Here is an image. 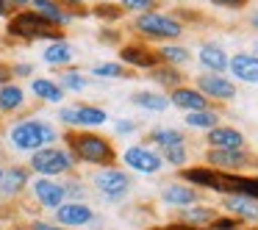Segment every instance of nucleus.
I'll return each instance as SVG.
<instances>
[{
    "label": "nucleus",
    "mask_w": 258,
    "mask_h": 230,
    "mask_svg": "<svg viewBox=\"0 0 258 230\" xmlns=\"http://www.w3.org/2000/svg\"><path fill=\"white\" fill-rule=\"evenodd\" d=\"M31 183V172L25 167H9L3 172V180H0V197L3 200H14L20 197Z\"/></svg>",
    "instance_id": "4468645a"
},
{
    "label": "nucleus",
    "mask_w": 258,
    "mask_h": 230,
    "mask_svg": "<svg viewBox=\"0 0 258 230\" xmlns=\"http://www.w3.org/2000/svg\"><path fill=\"white\" fill-rule=\"evenodd\" d=\"M150 139L156 141L158 147H169V144H186V136L183 130H175V128H156L150 133Z\"/></svg>",
    "instance_id": "c85d7f7f"
},
{
    "label": "nucleus",
    "mask_w": 258,
    "mask_h": 230,
    "mask_svg": "<svg viewBox=\"0 0 258 230\" xmlns=\"http://www.w3.org/2000/svg\"><path fill=\"white\" fill-rule=\"evenodd\" d=\"M200 64L219 75L222 69H228V56H225V50L217 45H203L200 47Z\"/></svg>",
    "instance_id": "b1692460"
},
{
    "label": "nucleus",
    "mask_w": 258,
    "mask_h": 230,
    "mask_svg": "<svg viewBox=\"0 0 258 230\" xmlns=\"http://www.w3.org/2000/svg\"><path fill=\"white\" fill-rule=\"evenodd\" d=\"M252 25H255V28H258V14H252Z\"/></svg>",
    "instance_id": "de8ad7c7"
},
{
    "label": "nucleus",
    "mask_w": 258,
    "mask_h": 230,
    "mask_svg": "<svg viewBox=\"0 0 258 230\" xmlns=\"http://www.w3.org/2000/svg\"><path fill=\"white\" fill-rule=\"evenodd\" d=\"M219 213L208 205H189V211H180L178 213V222L186 224V227H206L217 219Z\"/></svg>",
    "instance_id": "412c9836"
},
{
    "label": "nucleus",
    "mask_w": 258,
    "mask_h": 230,
    "mask_svg": "<svg viewBox=\"0 0 258 230\" xmlns=\"http://www.w3.org/2000/svg\"><path fill=\"white\" fill-rule=\"evenodd\" d=\"M161 161H169V167H183L189 161V152H186L183 144H169V147H161Z\"/></svg>",
    "instance_id": "7c9ffc66"
},
{
    "label": "nucleus",
    "mask_w": 258,
    "mask_h": 230,
    "mask_svg": "<svg viewBox=\"0 0 258 230\" xmlns=\"http://www.w3.org/2000/svg\"><path fill=\"white\" fill-rule=\"evenodd\" d=\"M31 230H70V227H61L56 222H45V219H34L31 222Z\"/></svg>",
    "instance_id": "e433bc0d"
},
{
    "label": "nucleus",
    "mask_w": 258,
    "mask_h": 230,
    "mask_svg": "<svg viewBox=\"0 0 258 230\" xmlns=\"http://www.w3.org/2000/svg\"><path fill=\"white\" fill-rule=\"evenodd\" d=\"M42 56H45V61L50 64V67H67V64H73L75 50L67 45V42H53Z\"/></svg>",
    "instance_id": "393cba45"
},
{
    "label": "nucleus",
    "mask_w": 258,
    "mask_h": 230,
    "mask_svg": "<svg viewBox=\"0 0 258 230\" xmlns=\"http://www.w3.org/2000/svg\"><path fill=\"white\" fill-rule=\"evenodd\" d=\"M222 205L233 213V219L239 222H258V202L250 200V197H241V194H225Z\"/></svg>",
    "instance_id": "a211bd4d"
},
{
    "label": "nucleus",
    "mask_w": 258,
    "mask_h": 230,
    "mask_svg": "<svg viewBox=\"0 0 258 230\" xmlns=\"http://www.w3.org/2000/svg\"><path fill=\"white\" fill-rule=\"evenodd\" d=\"M25 106V92L14 84H3L0 86V111L3 114H12V111H20Z\"/></svg>",
    "instance_id": "5701e85b"
},
{
    "label": "nucleus",
    "mask_w": 258,
    "mask_h": 230,
    "mask_svg": "<svg viewBox=\"0 0 258 230\" xmlns=\"http://www.w3.org/2000/svg\"><path fill=\"white\" fill-rule=\"evenodd\" d=\"M119 58H122L125 64H131V67H139V69H153V67L161 64L158 53H150L145 45H125L122 50H119Z\"/></svg>",
    "instance_id": "6ab92c4d"
},
{
    "label": "nucleus",
    "mask_w": 258,
    "mask_h": 230,
    "mask_svg": "<svg viewBox=\"0 0 258 230\" xmlns=\"http://www.w3.org/2000/svg\"><path fill=\"white\" fill-rule=\"evenodd\" d=\"M9 230H31V227H25V224H14V227H9Z\"/></svg>",
    "instance_id": "49530a36"
},
{
    "label": "nucleus",
    "mask_w": 258,
    "mask_h": 230,
    "mask_svg": "<svg viewBox=\"0 0 258 230\" xmlns=\"http://www.w3.org/2000/svg\"><path fill=\"white\" fill-rule=\"evenodd\" d=\"M3 172H6V169H3V164H0V180H3Z\"/></svg>",
    "instance_id": "09e8293b"
},
{
    "label": "nucleus",
    "mask_w": 258,
    "mask_h": 230,
    "mask_svg": "<svg viewBox=\"0 0 258 230\" xmlns=\"http://www.w3.org/2000/svg\"><path fill=\"white\" fill-rule=\"evenodd\" d=\"M186 125H189V128L211 130V128H217V114H211L208 108H206V111H189V114H186Z\"/></svg>",
    "instance_id": "2f4dec72"
},
{
    "label": "nucleus",
    "mask_w": 258,
    "mask_h": 230,
    "mask_svg": "<svg viewBox=\"0 0 258 230\" xmlns=\"http://www.w3.org/2000/svg\"><path fill=\"white\" fill-rule=\"evenodd\" d=\"M92 75H95V78H122L125 67L117 61H103V64H95V67H92Z\"/></svg>",
    "instance_id": "473e14b6"
},
{
    "label": "nucleus",
    "mask_w": 258,
    "mask_h": 230,
    "mask_svg": "<svg viewBox=\"0 0 258 230\" xmlns=\"http://www.w3.org/2000/svg\"><path fill=\"white\" fill-rule=\"evenodd\" d=\"M122 161L128 164L131 169L142 172V175H158V172L164 169L161 156H158L156 150H150V147H145V144H134V147H128V150L122 152Z\"/></svg>",
    "instance_id": "1a4fd4ad"
},
{
    "label": "nucleus",
    "mask_w": 258,
    "mask_h": 230,
    "mask_svg": "<svg viewBox=\"0 0 258 230\" xmlns=\"http://www.w3.org/2000/svg\"><path fill=\"white\" fill-rule=\"evenodd\" d=\"M228 69L233 72V78L244 81V84H258V56L236 53L233 58H228Z\"/></svg>",
    "instance_id": "f3484780"
},
{
    "label": "nucleus",
    "mask_w": 258,
    "mask_h": 230,
    "mask_svg": "<svg viewBox=\"0 0 258 230\" xmlns=\"http://www.w3.org/2000/svg\"><path fill=\"white\" fill-rule=\"evenodd\" d=\"M53 219L61 227H86V224H92L97 219V213L89 202H61L53 211Z\"/></svg>",
    "instance_id": "6e6552de"
},
{
    "label": "nucleus",
    "mask_w": 258,
    "mask_h": 230,
    "mask_svg": "<svg viewBox=\"0 0 258 230\" xmlns=\"http://www.w3.org/2000/svg\"><path fill=\"white\" fill-rule=\"evenodd\" d=\"M103 3H108V0H103Z\"/></svg>",
    "instance_id": "8fccbe9b"
},
{
    "label": "nucleus",
    "mask_w": 258,
    "mask_h": 230,
    "mask_svg": "<svg viewBox=\"0 0 258 230\" xmlns=\"http://www.w3.org/2000/svg\"><path fill=\"white\" fill-rule=\"evenodd\" d=\"M150 75H153V81H158V84H164V86H172V89L180 86V81H183V75H180L175 67H169V64H158V67H153Z\"/></svg>",
    "instance_id": "cd10ccee"
},
{
    "label": "nucleus",
    "mask_w": 258,
    "mask_h": 230,
    "mask_svg": "<svg viewBox=\"0 0 258 230\" xmlns=\"http://www.w3.org/2000/svg\"><path fill=\"white\" fill-rule=\"evenodd\" d=\"M14 75H12V67H9V64H3L0 61V86L3 84H9V81H12Z\"/></svg>",
    "instance_id": "58836bf2"
},
{
    "label": "nucleus",
    "mask_w": 258,
    "mask_h": 230,
    "mask_svg": "<svg viewBox=\"0 0 258 230\" xmlns=\"http://www.w3.org/2000/svg\"><path fill=\"white\" fill-rule=\"evenodd\" d=\"M58 86L61 89H70V92H81V89H86V81H84V75L81 72H61L58 75Z\"/></svg>",
    "instance_id": "72a5a7b5"
},
{
    "label": "nucleus",
    "mask_w": 258,
    "mask_h": 230,
    "mask_svg": "<svg viewBox=\"0 0 258 230\" xmlns=\"http://www.w3.org/2000/svg\"><path fill=\"white\" fill-rule=\"evenodd\" d=\"M180 180H186L189 186H197V189H211L217 194H225V180L222 172L214 167H180Z\"/></svg>",
    "instance_id": "9d476101"
},
{
    "label": "nucleus",
    "mask_w": 258,
    "mask_h": 230,
    "mask_svg": "<svg viewBox=\"0 0 258 230\" xmlns=\"http://www.w3.org/2000/svg\"><path fill=\"white\" fill-rule=\"evenodd\" d=\"M31 92L45 103H61L64 100V89L50 78H34L31 81Z\"/></svg>",
    "instance_id": "4be33fe9"
},
{
    "label": "nucleus",
    "mask_w": 258,
    "mask_h": 230,
    "mask_svg": "<svg viewBox=\"0 0 258 230\" xmlns=\"http://www.w3.org/2000/svg\"><path fill=\"white\" fill-rule=\"evenodd\" d=\"M64 141L70 147V156L75 158V164H95V167H114L117 161V150L114 144L100 133H92V130H67Z\"/></svg>",
    "instance_id": "f257e3e1"
},
{
    "label": "nucleus",
    "mask_w": 258,
    "mask_h": 230,
    "mask_svg": "<svg viewBox=\"0 0 258 230\" xmlns=\"http://www.w3.org/2000/svg\"><path fill=\"white\" fill-rule=\"evenodd\" d=\"M134 28L139 31L142 36H150V39H178V36L183 34V25L175 17H164V14H156V12L139 14Z\"/></svg>",
    "instance_id": "423d86ee"
},
{
    "label": "nucleus",
    "mask_w": 258,
    "mask_h": 230,
    "mask_svg": "<svg viewBox=\"0 0 258 230\" xmlns=\"http://www.w3.org/2000/svg\"><path fill=\"white\" fill-rule=\"evenodd\" d=\"M156 0H122V12H153Z\"/></svg>",
    "instance_id": "c9c22d12"
},
{
    "label": "nucleus",
    "mask_w": 258,
    "mask_h": 230,
    "mask_svg": "<svg viewBox=\"0 0 258 230\" xmlns=\"http://www.w3.org/2000/svg\"><path fill=\"white\" fill-rule=\"evenodd\" d=\"M31 72H34L31 64H17V67H12V75H31Z\"/></svg>",
    "instance_id": "ea45409f"
},
{
    "label": "nucleus",
    "mask_w": 258,
    "mask_h": 230,
    "mask_svg": "<svg viewBox=\"0 0 258 230\" xmlns=\"http://www.w3.org/2000/svg\"><path fill=\"white\" fill-rule=\"evenodd\" d=\"M31 172H36L39 178H58V175L73 172L75 158L70 156L61 147H39V150L31 156Z\"/></svg>",
    "instance_id": "20e7f679"
},
{
    "label": "nucleus",
    "mask_w": 258,
    "mask_h": 230,
    "mask_svg": "<svg viewBox=\"0 0 258 230\" xmlns=\"http://www.w3.org/2000/svg\"><path fill=\"white\" fill-rule=\"evenodd\" d=\"M197 92L206 95L208 100H233L236 97V86L217 72L200 75V78H197Z\"/></svg>",
    "instance_id": "f8f14e48"
},
{
    "label": "nucleus",
    "mask_w": 258,
    "mask_h": 230,
    "mask_svg": "<svg viewBox=\"0 0 258 230\" xmlns=\"http://www.w3.org/2000/svg\"><path fill=\"white\" fill-rule=\"evenodd\" d=\"M31 3H34V6L39 9V6H47V3H53V0H31Z\"/></svg>",
    "instance_id": "37998d69"
},
{
    "label": "nucleus",
    "mask_w": 258,
    "mask_h": 230,
    "mask_svg": "<svg viewBox=\"0 0 258 230\" xmlns=\"http://www.w3.org/2000/svg\"><path fill=\"white\" fill-rule=\"evenodd\" d=\"M36 14H39V17L45 20V23L56 25V28H64V25H67L70 20H73V14L64 12V9L58 6L56 0H53V3H47V6H39V9H36Z\"/></svg>",
    "instance_id": "bb28decb"
},
{
    "label": "nucleus",
    "mask_w": 258,
    "mask_h": 230,
    "mask_svg": "<svg viewBox=\"0 0 258 230\" xmlns=\"http://www.w3.org/2000/svg\"><path fill=\"white\" fill-rule=\"evenodd\" d=\"M134 130H136L134 119H119L117 122V133H134Z\"/></svg>",
    "instance_id": "4c0bfd02"
},
{
    "label": "nucleus",
    "mask_w": 258,
    "mask_h": 230,
    "mask_svg": "<svg viewBox=\"0 0 258 230\" xmlns=\"http://www.w3.org/2000/svg\"><path fill=\"white\" fill-rule=\"evenodd\" d=\"M208 144H211V150H244V136L236 128L217 125L208 130Z\"/></svg>",
    "instance_id": "dca6fc26"
},
{
    "label": "nucleus",
    "mask_w": 258,
    "mask_h": 230,
    "mask_svg": "<svg viewBox=\"0 0 258 230\" xmlns=\"http://www.w3.org/2000/svg\"><path fill=\"white\" fill-rule=\"evenodd\" d=\"M169 103L183 108V111H206L208 108V97L191 89V86H175L172 95H169Z\"/></svg>",
    "instance_id": "2eb2a0df"
},
{
    "label": "nucleus",
    "mask_w": 258,
    "mask_h": 230,
    "mask_svg": "<svg viewBox=\"0 0 258 230\" xmlns=\"http://www.w3.org/2000/svg\"><path fill=\"white\" fill-rule=\"evenodd\" d=\"M9 6H17V9H23V6H28L31 0H6Z\"/></svg>",
    "instance_id": "79ce46f5"
},
{
    "label": "nucleus",
    "mask_w": 258,
    "mask_h": 230,
    "mask_svg": "<svg viewBox=\"0 0 258 230\" xmlns=\"http://www.w3.org/2000/svg\"><path fill=\"white\" fill-rule=\"evenodd\" d=\"M64 3H70V6H81L84 0H64Z\"/></svg>",
    "instance_id": "a18cd8bd"
},
{
    "label": "nucleus",
    "mask_w": 258,
    "mask_h": 230,
    "mask_svg": "<svg viewBox=\"0 0 258 230\" xmlns=\"http://www.w3.org/2000/svg\"><path fill=\"white\" fill-rule=\"evenodd\" d=\"M191 53L186 50V47H178V45H167L158 50V58H161V64H169V67H175V64H183L189 61Z\"/></svg>",
    "instance_id": "c756f323"
},
{
    "label": "nucleus",
    "mask_w": 258,
    "mask_h": 230,
    "mask_svg": "<svg viewBox=\"0 0 258 230\" xmlns=\"http://www.w3.org/2000/svg\"><path fill=\"white\" fill-rule=\"evenodd\" d=\"M92 14L95 17H100V20H119L122 17V6H111V3H100V6H95L92 9Z\"/></svg>",
    "instance_id": "f704fd0d"
},
{
    "label": "nucleus",
    "mask_w": 258,
    "mask_h": 230,
    "mask_svg": "<svg viewBox=\"0 0 258 230\" xmlns=\"http://www.w3.org/2000/svg\"><path fill=\"white\" fill-rule=\"evenodd\" d=\"M131 100H134V106L147 108V111H167L169 108V97L156 95V92H136Z\"/></svg>",
    "instance_id": "a878e982"
},
{
    "label": "nucleus",
    "mask_w": 258,
    "mask_h": 230,
    "mask_svg": "<svg viewBox=\"0 0 258 230\" xmlns=\"http://www.w3.org/2000/svg\"><path fill=\"white\" fill-rule=\"evenodd\" d=\"M9 34L14 39H53V42H64L61 28L45 23L36 12H17L9 20Z\"/></svg>",
    "instance_id": "7ed1b4c3"
},
{
    "label": "nucleus",
    "mask_w": 258,
    "mask_h": 230,
    "mask_svg": "<svg viewBox=\"0 0 258 230\" xmlns=\"http://www.w3.org/2000/svg\"><path fill=\"white\" fill-rule=\"evenodd\" d=\"M161 200L175 205V208H189L200 200V194H197V189H191L186 183H167L161 189Z\"/></svg>",
    "instance_id": "aec40b11"
},
{
    "label": "nucleus",
    "mask_w": 258,
    "mask_h": 230,
    "mask_svg": "<svg viewBox=\"0 0 258 230\" xmlns=\"http://www.w3.org/2000/svg\"><path fill=\"white\" fill-rule=\"evenodd\" d=\"M0 14H9V3H6V0H0Z\"/></svg>",
    "instance_id": "c03bdc74"
},
{
    "label": "nucleus",
    "mask_w": 258,
    "mask_h": 230,
    "mask_svg": "<svg viewBox=\"0 0 258 230\" xmlns=\"http://www.w3.org/2000/svg\"><path fill=\"white\" fill-rule=\"evenodd\" d=\"M211 3H217V6H241V3H244V0H211Z\"/></svg>",
    "instance_id": "a19ab883"
},
{
    "label": "nucleus",
    "mask_w": 258,
    "mask_h": 230,
    "mask_svg": "<svg viewBox=\"0 0 258 230\" xmlns=\"http://www.w3.org/2000/svg\"><path fill=\"white\" fill-rule=\"evenodd\" d=\"M58 139V130L45 119H20L9 130V141L20 152H36L39 147H50Z\"/></svg>",
    "instance_id": "f03ea898"
},
{
    "label": "nucleus",
    "mask_w": 258,
    "mask_h": 230,
    "mask_svg": "<svg viewBox=\"0 0 258 230\" xmlns=\"http://www.w3.org/2000/svg\"><path fill=\"white\" fill-rule=\"evenodd\" d=\"M31 194H34V200L39 202L42 208H50V211H56V208L67 200L64 183H58V180H53V178H36L34 183H31Z\"/></svg>",
    "instance_id": "9b49d317"
},
{
    "label": "nucleus",
    "mask_w": 258,
    "mask_h": 230,
    "mask_svg": "<svg viewBox=\"0 0 258 230\" xmlns=\"http://www.w3.org/2000/svg\"><path fill=\"white\" fill-rule=\"evenodd\" d=\"M92 183H95V189L100 191L103 200H108V202L125 200V197L131 194V189H134L131 175L122 172V169H117V167H106V169H100V172H95Z\"/></svg>",
    "instance_id": "39448f33"
},
{
    "label": "nucleus",
    "mask_w": 258,
    "mask_h": 230,
    "mask_svg": "<svg viewBox=\"0 0 258 230\" xmlns=\"http://www.w3.org/2000/svg\"><path fill=\"white\" fill-rule=\"evenodd\" d=\"M58 119L70 130H84V128H100L103 122H108V114L97 106H70L58 111Z\"/></svg>",
    "instance_id": "0eeeda50"
},
{
    "label": "nucleus",
    "mask_w": 258,
    "mask_h": 230,
    "mask_svg": "<svg viewBox=\"0 0 258 230\" xmlns=\"http://www.w3.org/2000/svg\"><path fill=\"white\" fill-rule=\"evenodd\" d=\"M208 167L219 169V172H239V169H244L247 164H250V156H247L244 150H208L206 156Z\"/></svg>",
    "instance_id": "ddd939ff"
}]
</instances>
